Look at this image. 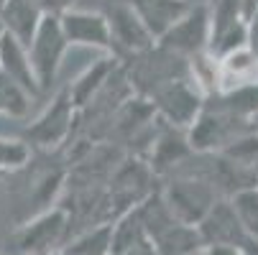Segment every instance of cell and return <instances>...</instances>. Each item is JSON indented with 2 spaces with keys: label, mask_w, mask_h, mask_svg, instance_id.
I'll use <instances>...</instances> for the list:
<instances>
[{
  "label": "cell",
  "mask_w": 258,
  "mask_h": 255,
  "mask_svg": "<svg viewBox=\"0 0 258 255\" xmlns=\"http://www.w3.org/2000/svg\"><path fill=\"white\" fill-rule=\"evenodd\" d=\"M64 39L69 46H90L100 49L107 56H115V44L110 36V26L102 11H77L72 8L59 16ZM118 59V56H115Z\"/></svg>",
  "instance_id": "8"
},
{
  "label": "cell",
  "mask_w": 258,
  "mask_h": 255,
  "mask_svg": "<svg viewBox=\"0 0 258 255\" xmlns=\"http://www.w3.org/2000/svg\"><path fill=\"white\" fill-rule=\"evenodd\" d=\"M156 44L187 61L207 54V49H210V6L192 3L187 16L179 18Z\"/></svg>",
  "instance_id": "6"
},
{
  "label": "cell",
  "mask_w": 258,
  "mask_h": 255,
  "mask_svg": "<svg viewBox=\"0 0 258 255\" xmlns=\"http://www.w3.org/2000/svg\"><path fill=\"white\" fill-rule=\"evenodd\" d=\"M110 225H113V245H110V255H123L125 250L138 245L141 240H149L138 204L125 209V212H120L115 220H110Z\"/></svg>",
  "instance_id": "14"
},
{
  "label": "cell",
  "mask_w": 258,
  "mask_h": 255,
  "mask_svg": "<svg viewBox=\"0 0 258 255\" xmlns=\"http://www.w3.org/2000/svg\"><path fill=\"white\" fill-rule=\"evenodd\" d=\"M230 204L238 214V220L250 240H258V187L255 189H243L230 197Z\"/></svg>",
  "instance_id": "17"
},
{
  "label": "cell",
  "mask_w": 258,
  "mask_h": 255,
  "mask_svg": "<svg viewBox=\"0 0 258 255\" xmlns=\"http://www.w3.org/2000/svg\"><path fill=\"white\" fill-rule=\"evenodd\" d=\"M197 232L205 247H245L250 240L238 220L230 199L225 197L217 199L212 209L202 217V222L197 225Z\"/></svg>",
  "instance_id": "9"
},
{
  "label": "cell",
  "mask_w": 258,
  "mask_h": 255,
  "mask_svg": "<svg viewBox=\"0 0 258 255\" xmlns=\"http://www.w3.org/2000/svg\"><path fill=\"white\" fill-rule=\"evenodd\" d=\"M0 74L8 77L11 82H16L21 90H26L31 97H41L39 82L31 69V59H28V49L23 44H18L16 39L6 33L0 41Z\"/></svg>",
  "instance_id": "12"
},
{
  "label": "cell",
  "mask_w": 258,
  "mask_h": 255,
  "mask_svg": "<svg viewBox=\"0 0 258 255\" xmlns=\"http://www.w3.org/2000/svg\"><path fill=\"white\" fill-rule=\"evenodd\" d=\"M77 118V107L69 100V90H59L54 95V100L46 105V110L36 118L26 130H23V140L28 143V148H39V151H51L56 145H61L75 125Z\"/></svg>",
  "instance_id": "5"
},
{
  "label": "cell",
  "mask_w": 258,
  "mask_h": 255,
  "mask_svg": "<svg viewBox=\"0 0 258 255\" xmlns=\"http://www.w3.org/2000/svg\"><path fill=\"white\" fill-rule=\"evenodd\" d=\"M123 255H159V252H156V247H154L151 240H141L138 245H133V247L125 250Z\"/></svg>",
  "instance_id": "20"
},
{
  "label": "cell",
  "mask_w": 258,
  "mask_h": 255,
  "mask_svg": "<svg viewBox=\"0 0 258 255\" xmlns=\"http://www.w3.org/2000/svg\"><path fill=\"white\" fill-rule=\"evenodd\" d=\"M159 192L169 212L174 214V220L181 225H192V227L202 222V217L212 209L217 199H223L207 179H202L200 174L189 168H179L176 174H171Z\"/></svg>",
  "instance_id": "1"
},
{
  "label": "cell",
  "mask_w": 258,
  "mask_h": 255,
  "mask_svg": "<svg viewBox=\"0 0 258 255\" xmlns=\"http://www.w3.org/2000/svg\"><path fill=\"white\" fill-rule=\"evenodd\" d=\"M118 64H120V59H115V56H105V59L95 61L92 66H87V69H85L72 84H67V90H69V100H72V105L77 107V113L85 110L90 102H95V100L102 95V90L107 87L110 77L115 74Z\"/></svg>",
  "instance_id": "11"
},
{
  "label": "cell",
  "mask_w": 258,
  "mask_h": 255,
  "mask_svg": "<svg viewBox=\"0 0 258 255\" xmlns=\"http://www.w3.org/2000/svg\"><path fill=\"white\" fill-rule=\"evenodd\" d=\"M159 255H189V252H200L205 250L202 237L197 232V227L192 225H181L174 222L171 227H166L159 237L151 240Z\"/></svg>",
  "instance_id": "15"
},
{
  "label": "cell",
  "mask_w": 258,
  "mask_h": 255,
  "mask_svg": "<svg viewBox=\"0 0 258 255\" xmlns=\"http://www.w3.org/2000/svg\"><path fill=\"white\" fill-rule=\"evenodd\" d=\"M189 255H205V250H200V252H189Z\"/></svg>",
  "instance_id": "25"
},
{
  "label": "cell",
  "mask_w": 258,
  "mask_h": 255,
  "mask_svg": "<svg viewBox=\"0 0 258 255\" xmlns=\"http://www.w3.org/2000/svg\"><path fill=\"white\" fill-rule=\"evenodd\" d=\"M205 100H207V95L202 92V87L189 74V77H179V79L166 82L164 87H159L146 102L154 107V113H156V118L161 123H166L171 128H179V130L187 133L189 125L202 113Z\"/></svg>",
  "instance_id": "2"
},
{
  "label": "cell",
  "mask_w": 258,
  "mask_h": 255,
  "mask_svg": "<svg viewBox=\"0 0 258 255\" xmlns=\"http://www.w3.org/2000/svg\"><path fill=\"white\" fill-rule=\"evenodd\" d=\"M125 3L133 8V13L141 18V23L149 28L154 41H159L192 8L189 0H125Z\"/></svg>",
  "instance_id": "10"
},
{
  "label": "cell",
  "mask_w": 258,
  "mask_h": 255,
  "mask_svg": "<svg viewBox=\"0 0 258 255\" xmlns=\"http://www.w3.org/2000/svg\"><path fill=\"white\" fill-rule=\"evenodd\" d=\"M31 95L21 90L16 82L0 74V115H11V118H23L31 107Z\"/></svg>",
  "instance_id": "18"
},
{
  "label": "cell",
  "mask_w": 258,
  "mask_h": 255,
  "mask_svg": "<svg viewBox=\"0 0 258 255\" xmlns=\"http://www.w3.org/2000/svg\"><path fill=\"white\" fill-rule=\"evenodd\" d=\"M69 44L64 39V31L56 16H44L39 28L33 33V41L28 44V59H31V69L36 74L41 95H46L51 90V84L56 82V74L61 69L64 54H67Z\"/></svg>",
  "instance_id": "4"
},
{
  "label": "cell",
  "mask_w": 258,
  "mask_h": 255,
  "mask_svg": "<svg viewBox=\"0 0 258 255\" xmlns=\"http://www.w3.org/2000/svg\"><path fill=\"white\" fill-rule=\"evenodd\" d=\"M205 255H245L243 247H205Z\"/></svg>",
  "instance_id": "21"
},
{
  "label": "cell",
  "mask_w": 258,
  "mask_h": 255,
  "mask_svg": "<svg viewBox=\"0 0 258 255\" xmlns=\"http://www.w3.org/2000/svg\"><path fill=\"white\" fill-rule=\"evenodd\" d=\"M6 3H8V0H0V11H3V6H6Z\"/></svg>",
  "instance_id": "24"
},
{
  "label": "cell",
  "mask_w": 258,
  "mask_h": 255,
  "mask_svg": "<svg viewBox=\"0 0 258 255\" xmlns=\"http://www.w3.org/2000/svg\"><path fill=\"white\" fill-rule=\"evenodd\" d=\"M31 3L41 11V16H56L59 18L61 13L75 8L77 0H31Z\"/></svg>",
  "instance_id": "19"
},
{
  "label": "cell",
  "mask_w": 258,
  "mask_h": 255,
  "mask_svg": "<svg viewBox=\"0 0 258 255\" xmlns=\"http://www.w3.org/2000/svg\"><path fill=\"white\" fill-rule=\"evenodd\" d=\"M240 6H243V21L248 23L258 11V0H240Z\"/></svg>",
  "instance_id": "22"
},
{
  "label": "cell",
  "mask_w": 258,
  "mask_h": 255,
  "mask_svg": "<svg viewBox=\"0 0 258 255\" xmlns=\"http://www.w3.org/2000/svg\"><path fill=\"white\" fill-rule=\"evenodd\" d=\"M41 11L36 8L31 0H8L0 11V23H3L6 33L11 39H16L18 44H23L28 49V44L33 41V33L41 23Z\"/></svg>",
  "instance_id": "13"
},
{
  "label": "cell",
  "mask_w": 258,
  "mask_h": 255,
  "mask_svg": "<svg viewBox=\"0 0 258 255\" xmlns=\"http://www.w3.org/2000/svg\"><path fill=\"white\" fill-rule=\"evenodd\" d=\"M69 235V212L64 207H49L36 212L13 232V247L18 255H59Z\"/></svg>",
  "instance_id": "3"
},
{
  "label": "cell",
  "mask_w": 258,
  "mask_h": 255,
  "mask_svg": "<svg viewBox=\"0 0 258 255\" xmlns=\"http://www.w3.org/2000/svg\"><path fill=\"white\" fill-rule=\"evenodd\" d=\"M102 13L107 18L110 36H113V44H115V56L120 61L125 56L133 59V56L156 46L154 36L141 23V18L133 13V8L125 3V0H107Z\"/></svg>",
  "instance_id": "7"
},
{
  "label": "cell",
  "mask_w": 258,
  "mask_h": 255,
  "mask_svg": "<svg viewBox=\"0 0 258 255\" xmlns=\"http://www.w3.org/2000/svg\"><path fill=\"white\" fill-rule=\"evenodd\" d=\"M110 245H113V225L100 222L80 237L67 240L59 255H110Z\"/></svg>",
  "instance_id": "16"
},
{
  "label": "cell",
  "mask_w": 258,
  "mask_h": 255,
  "mask_svg": "<svg viewBox=\"0 0 258 255\" xmlns=\"http://www.w3.org/2000/svg\"><path fill=\"white\" fill-rule=\"evenodd\" d=\"M3 36H6V28H3V23H0V41H3Z\"/></svg>",
  "instance_id": "23"
},
{
  "label": "cell",
  "mask_w": 258,
  "mask_h": 255,
  "mask_svg": "<svg viewBox=\"0 0 258 255\" xmlns=\"http://www.w3.org/2000/svg\"><path fill=\"white\" fill-rule=\"evenodd\" d=\"M253 123H255V128H258V118H255V120H253Z\"/></svg>",
  "instance_id": "26"
},
{
  "label": "cell",
  "mask_w": 258,
  "mask_h": 255,
  "mask_svg": "<svg viewBox=\"0 0 258 255\" xmlns=\"http://www.w3.org/2000/svg\"><path fill=\"white\" fill-rule=\"evenodd\" d=\"M0 179H3V174H0Z\"/></svg>",
  "instance_id": "27"
}]
</instances>
